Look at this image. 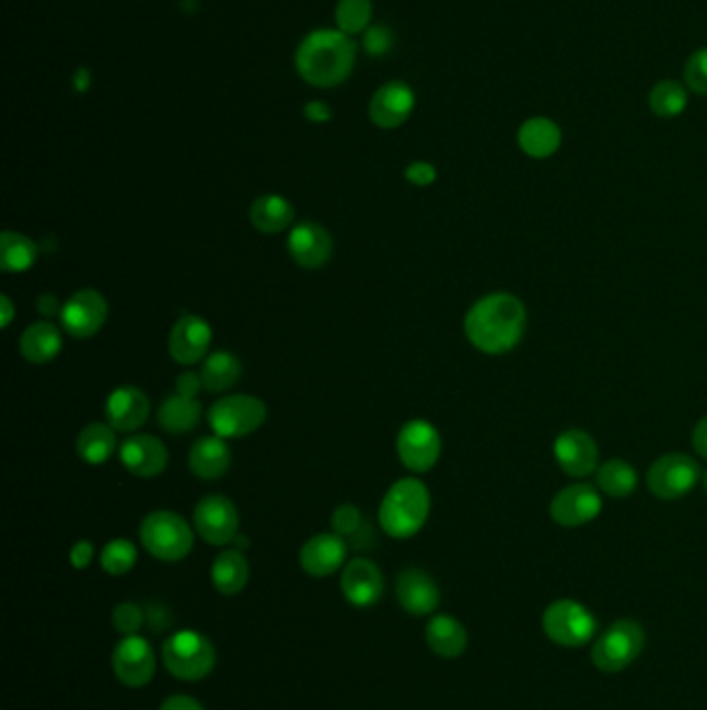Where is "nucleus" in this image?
<instances>
[{"instance_id":"nucleus-1","label":"nucleus","mask_w":707,"mask_h":710,"mask_svg":"<svg viewBox=\"0 0 707 710\" xmlns=\"http://www.w3.org/2000/svg\"><path fill=\"white\" fill-rule=\"evenodd\" d=\"M463 327L470 343L482 354H509L525 335L528 312L519 297L500 291L477 299Z\"/></svg>"},{"instance_id":"nucleus-2","label":"nucleus","mask_w":707,"mask_h":710,"mask_svg":"<svg viewBox=\"0 0 707 710\" xmlns=\"http://www.w3.org/2000/svg\"><path fill=\"white\" fill-rule=\"evenodd\" d=\"M357 48L340 30H315L299 42L295 69L314 88H336L354 71Z\"/></svg>"},{"instance_id":"nucleus-3","label":"nucleus","mask_w":707,"mask_h":710,"mask_svg":"<svg viewBox=\"0 0 707 710\" xmlns=\"http://www.w3.org/2000/svg\"><path fill=\"white\" fill-rule=\"evenodd\" d=\"M430 509L432 499L428 486L417 478H401L384 494L378 522L391 538L405 540L426 526Z\"/></svg>"},{"instance_id":"nucleus-4","label":"nucleus","mask_w":707,"mask_h":710,"mask_svg":"<svg viewBox=\"0 0 707 710\" xmlns=\"http://www.w3.org/2000/svg\"><path fill=\"white\" fill-rule=\"evenodd\" d=\"M194 530L178 513L152 512L139 526V540L158 561L177 563L194 549Z\"/></svg>"},{"instance_id":"nucleus-5","label":"nucleus","mask_w":707,"mask_h":710,"mask_svg":"<svg viewBox=\"0 0 707 710\" xmlns=\"http://www.w3.org/2000/svg\"><path fill=\"white\" fill-rule=\"evenodd\" d=\"M162 663L181 682H199L217 667V649L204 633L177 631L162 646Z\"/></svg>"},{"instance_id":"nucleus-6","label":"nucleus","mask_w":707,"mask_h":710,"mask_svg":"<svg viewBox=\"0 0 707 710\" xmlns=\"http://www.w3.org/2000/svg\"><path fill=\"white\" fill-rule=\"evenodd\" d=\"M646 630L639 621L618 619L591 646V663L602 673H621L641 656L646 649Z\"/></svg>"},{"instance_id":"nucleus-7","label":"nucleus","mask_w":707,"mask_h":710,"mask_svg":"<svg viewBox=\"0 0 707 710\" xmlns=\"http://www.w3.org/2000/svg\"><path fill=\"white\" fill-rule=\"evenodd\" d=\"M542 628L556 646L583 649L598 631V619L586 605L572 598H560L546 607L542 615Z\"/></svg>"},{"instance_id":"nucleus-8","label":"nucleus","mask_w":707,"mask_h":710,"mask_svg":"<svg viewBox=\"0 0 707 710\" xmlns=\"http://www.w3.org/2000/svg\"><path fill=\"white\" fill-rule=\"evenodd\" d=\"M266 417V403L254 394H229L208 410V424L222 438L250 436L264 426Z\"/></svg>"},{"instance_id":"nucleus-9","label":"nucleus","mask_w":707,"mask_h":710,"mask_svg":"<svg viewBox=\"0 0 707 710\" xmlns=\"http://www.w3.org/2000/svg\"><path fill=\"white\" fill-rule=\"evenodd\" d=\"M702 480L699 463L685 454H667L649 466L646 482L649 493L662 501H674L691 493Z\"/></svg>"},{"instance_id":"nucleus-10","label":"nucleus","mask_w":707,"mask_h":710,"mask_svg":"<svg viewBox=\"0 0 707 710\" xmlns=\"http://www.w3.org/2000/svg\"><path fill=\"white\" fill-rule=\"evenodd\" d=\"M396 454L409 472H430L442 454L440 433L428 420H409L396 434Z\"/></svg>"},{"instance_id":"nucleus-11","label":"nucleus","mask_w":707,"mask_h":710,"mask_svg":"<svg viewBox=\"0 0 707 710\" xmlns=\"http://www.w3.org/2000/svg\"><path fill=\"white\" fill-rule=\"evenodd\" d=\"M194 528L199 538L212 547H227L239 536V512L235 503L222 494L204 496L194 509Z\"/></svg>"},{"instance_id":"nucleus-12","label":"nucleus","mask_w":707,"mask_h":710,"mask_svg":"<svg viewBox=\"0 0 707 710\" xmlns=\"http://www.w3.org/2000/svg\"><path fill=\"white\" fill-rule=\"evenodd\" d=\"M113 673L127 688H143L157 673V654L141 635H125L113 651Z\"/></svg>"},{"instance_id":"nucleus-13","label":"nucleus","mask_w":707,"mask_h":710,"mask_svg":"<svg viewBox=\"0 0 707 710\" xmlns=\"http://www.w3.org/2000/svg\"><path fill=\"white\" fill-rule=\"evenodd\" d=\"M108 318V304L96 289H79L62 304L60 324L73 339L96 335Z\"/></svg>"},{"instance_id":"nucleus-14","label":"nucleus","mask_w":707,"mask_h":710,"mask_svg":"<svg viewBox=\"0 0 707 710\" xmlns=\"http://www.w3.org/2000/svg\"><path fill=\"white\" fill-rule=\"evenodd\" d=\"M602 513V493L590 484H570L554 494L550 517L565 528H579Z\"/></svg>"},{"instance_id":"nucleus-15","label":"nucleus","mask_w":707,"mask_h":710,"mask_svg":"<svg viewBox=\"0 0 707 710\" xmlns=\"http://www.w3.org/2000/svg\"><path fill=\"white\" fill-rule=\"evenodd\" d=\"M212 345V327L201 316L178 318L169 336V354L181 366H194L208 357Z\"/></svg>"},{"instance_id":"nucleus-16","label":"nucleus","mask_w":707,"mask_h":710,"mask_svg":"<svg viewBox=\"0 0 707 710\" xmlns=\"http://www.w3.org/2000/svg\"><path fill=\"white\" fill-rule=\"evenodd\" d=\"M287 248L297 266L305 271H317L333 256L335 241L320 222L301 220L291 229Z\"/></svg>"},{"instance_id":"nucleus-17","label":"nucleus","mask_w":707,"mask_h":710,"mask_svg":"<svg viewBox=\"0 0 707 710\" xmlns=\"http://www.w3.org/2000/svg\"><path fill=\"white\" fill-rule=\"evenodd\" d=\"M554 459L570 478H588L600 468V451L591 434L570 428L554 440Z\"/></svg>"},{"instance_id":"nucleus-18","label":"nucleus","mask_w":707,"mask_h":710,"mask_svg":"<svg viewBox=\"0 0 707 710\" xmlns=\"http://www.w3.org/2000/svg\"><path fill=\"white\" fill-rule=\"evenodd\" d=\"M118 459L125 470L138 478H154L169 466L166 445L152 434H134L118 447Z\"/></svg>"},{"instance_id":"nucleus-19","label":"nucleus","mask_w":707,"mask_h":710,"mask_svg":"<svg viewBox=\"0 0 707 710\" xmlns=\"http://www.w3.org/2000/svg\"><path fill=\"white\" fill-rule=\"evenodd\" d=\"M347 540L336 532L315 534L299 552L303 572L312 577H328L347 565Z\"/></svg>"},{"instance_id":"nucleus-20","label":"nucleus","mask_w":707,"mask_h":710,"mask_svg":"<svg viewBox=\"0 0 707 710\" xmlns=\"http://www.w3.org/2000/svg\"><path fill=\"white\" fill-rule=\"evenodd\" d=\"M396 600L413 617H428L440 605V588L432 575L417 568L403 570L396 577Z\"/></svg>"},{"instance_id":"nucleus-21","label":"nucleus","mask_w":707,"mask_h":710,"mask_svg":"<svg viewBox=\"0 0 707 710\" xmlns=\"http://www.w3.org/2000/svg\"><path fill=\"white\" fill-rule=\"evenodd\" d=\"M340 591L354 607H372L384 592V575L373 561L357 557L343 568Z\"/></svg>"},{"instance_id":"nucleus-22","label":"nucleus","mask_w":707,"mask_h":710,"mask_svg":"<svg viewBox=\"0 0 707 710\" xmlns=\"http://www.w3.org/2000/svg\"><path fill=\"white\" fill-rule=\"evenodd\" d=\"M415 108V94L405 81H389L370 102V121L380 129H396L407 118L412 117Z\"/></svg>"},{"instance_id":"nucleus-23","label":"nucleus","mask_w":707,"mask_h":710,"mask_svg":"<svg viewBox=\"0 0 707 710\" xmlns=\"http://www.w3.org/2000/svg\"><path fill=\"white\" fill-rule=\"evenodd\" d=\"M106 422L117 433H136L150 415V399L138 387H117L106 399Z\"/></svg>"},{"instance_id":"nucleus-24","label":"nucleus","mask_w":707,"mask_h":710,"mask_svg":"<svg viewBox=\"0 0 707 710\" xmlns=\"http://www.w3.org/2000/svg\"><path fill=\"white\" fill-rule=\"evenodd\" d=\"M231 449L227 438L210 434L201 436L189 449V468L199 480H218L231 468Z\"/></svg>"},{"instance_id":"nucleus-25","label":"nucleus","mask_w":707,"mask_h":710,"mask_svg":"<svg viewBox=\"0 0 707 710\" xmlns=\"http://www.w3.org/2000/svg\"><path fill=\"white\" fill-rule=\"evenodd\" d=\"M428 649L442 659H459L470 646V635L465 626L452 615H433L426 626Z\"/></svg>"},{"instance_id":"nucleus-26","label":"nucleus","mask_w":707,"mask_h":710,"mask_svg":"<svg viewBox=\"0 0 707 710\" xmlns=\"http://www.w3.org/2000/svg\"><path fill=\"white\" fill-rule=\"evenodd\" d=\"M62 350V335H60L57 324L48 320H39L30 324L20 339V352L23 359L30 364H48L53 362Z\"/></svg>"},{"instance_id":"nucleus-27","label":"nucleus","mask_w":707,"mask_h":710,"mask_svg":"<svg viewBox=\"0 0 707 710\" xmlns=\"http://www.w3.org/2000/svg\"><path fill=\"white\" fill-rule=\"evenodd\" d=\"M250 220L259 233L278 236L295 222V208L287 197L266 194L257 197L250 208Z\"/></svg>"},{"instance_id":"nucleus-28","label":"nucleus","mask_w":707,"mask_h":710,"mask_svg":"<svg viewBox=\"0 0 707 710\" xmlns=\"http://www.w3.org/2000/svg\"><path fill=\"white\" fill-rule=\"evenodd\" d=\"M519 148L531 158H550L563 144L560 127L546 117H533L519 127Z\"/></svg>"},{"instance_id":"nucleus-29","label":"nucleus","mask_w":707,"mask_h":710,"mask_svg":"<svg viewBox=\"0 0 707 710\" xmlns=\"http://www.w3.org/2000/svg\"><path fill=\"white\" fill-rule=\"evenodd\" d=\"M250 561L239 549H229L218 554L212 561L210 570V580L212 586L217 588L222 596H236L245 591L250 582Z\"/></svg>"},{"instance_id":"nucleus-30","label":"nucleus","mask_w":707,"mask_h":710,"mask_svg":"<svg viewBox=\"0 0 707 710\" xmlns=\"http://www.w3.org/2000/svg\"><path fill=\"white\" fill-rule=\"evenodd\" d=\"M199 401L185 394H171L158 408V426L169 434L192 433L199 424Z\"/></svg>"},{"instance_id":"nucleus-31","label":"nucleus","mask_w":707,"mask_h":710,"mask_svg":"<svg viewBox=\"0 0 707 710\" xmlns=\"http://www.w3.org/2000/svg\"><path fill=\"white\" fill-rule=\"evenodd\" d=\"M117 451V431L106 422H92L81 428L78 436V455L90 466L106 463Z\"/></svg>"},{"instance_id":"nucleus-32","label":"nucleus","mask_w":707,"mask_h":710,"mask_svg":"<svg viewBox=\"0 0 707 710\" xmlns=\"http://www.w3.org/2000/svg\"><path fill=\"white\" fill-rule=\"evenodd\" d=\"M243 373V366L239 362V357L231 352H212L204 359L201 364V380H204V389L210 393H224L229 389H233L239 378Z\"/></svg>"},{"instance_id":"nucleus-33","label":"nucleus","mask_w":707,"mask_h":710,"mask_svg":"<svg viewBox=\"0 0 707 710\" xmlns=\"http://www.w3.org/2000/svg\"><path fill=\"white\" fill-rule=\"evenodd\" d=\"M38 260L36 243L18 231L0 233V271L2 273H25Z\"/></svg>"},{"instance_id":"nucleus-34","label":"nucleus","mask_w":707,"mask_h":710,"mask_svg":"<svg viewBox=\"0 0 707 710\" xmlns=\"http://www.w3.org/2000/svg\"><path fill=\"white\" fill-rule=\"evenodd\" d=\"M595 482L600 493L609 494L612 499H625L637 489V472L623 459H609L598 468Z\"/></svg>"},{"instance_id":"nucleus-35","label":"nucleus","mask_w":707,"mask_h":710,"mask_svg":"<svg viewBox=\"0 0 707 710\" xmlns=\"http://www.w3.org/2000/svg\"><path fill=\"white\" fill-rule=\"evenodd\" d=\"M649 108L656 117L674 118L685 113L688 104L687 88L679 81L662 79L649 92Z\"/></svg>"},{"instance_id":"nucleus-36","label":"nucleus","mask_w":707,"mask_h":710,"mask_svg":"<svg viewBox=\"0 0 707 710\" xmlns=\"http://www.w3.org/2000/svg\"><path fill=\"white\" fill-rule=\"evenodd\" d=\"M372 15V0H338L336 4V25L347 36L363 34L370 27Z\"/></svg>"},{"instance_id":"nucleus-37","label":"nucleus","mask_w":707,"mask_h":710,"mask_svg":"<svg viewBox=\"0 0 707 710\" xmlns=\"http://www.w3.org/2000/svg\"><path fill=\"white\" fill-rule=\"evenodd\" d=\"M138 563V549L127 538L111 540L100 552V565L108 575H125Z\"/></svg>"},{"instance_id":"nucleus-38","label":"nucleus","mask_w":707,"mask_h":710,"mask_svg":"<svg viewBox=\"0 0 707 710\" xmlns=\"http://www.w3.org/2000/svg\"><path fill=\"white\" fill-rule=\"evenodd\" d=\"M683 78L688 90H693L699 96H707V46L695 50L688 57Z\"/></svg>"},{"instance_id":"nucleus-39","label":"nucleus","mask_w":707,"mask_h":710,"mask_svg":"<svg viewBox=\"0 0 707 710\" xmlns=\"http://www.w3.org/2000/svg\"><path fill=\"white\" fill-rule=\"evenodd\" d=\"M143 611L136 603H120L113 611V626L123 635H138V631L143 628Z\"/></svg>"},{"instance_id":"nucleus-40","label":"nucleus","mask_w":707,"mask_h":710,"mask_svg":"<svg viewBox=\"0 0 707 710\" xmlns=\"http://www.w3.org/2000/svg\"><path fill=\"white\" fill-rule=\"evenodd\" d=\"M363 522H366L363 513L359 512V507H355L351 503L338 505L331 517L333 532L343 536V538H351L363 526Z\"/></svg>"},{"instance_id":"nucleus-41","label":"nucleus","mask_w":707,"mask_h":710,"mask_svg":"<svg viewBox=\"0 0 707 710\" xmlns=\"http://www.w3.org/2000/svg\"><path fill=\"white\" fill-rule=\"evenodd\" d=\"M363 48L370 57H384L394 44L393 30L389 25H372L363 32Z\"/></svg>"},{"instance_id":"nucleus-42","label":"nucleus","mask_w":707,"mask_h":710,"mask_svg":"<svg viewBox=\"0 0 707 710\" xmlns=\"http://www.w3.org/2000/svg\"><path fill=\"white\" fill-rule=\"evenodd\" d=\"M438 178V171L436 167L426 162V160H417V162H412L407 169H405V179L417 185V187H428L432 185L433 181Z\"/></svg>"},{"instance_id":"nucleus-43","label":"nucleus","mask_w":707,"mask_h":710,"mask_svg":"<svg viewBox=\"0 0 707 710\" xmlns=\"http://www.w3.org/2000/svg\"><path fill=\"white\" fill-rule=\"evenodd\" d=\"M94 554H96V549L90 540H78L69 551V559L76 570H85L94 561Z\"/></svg>"},{"instance_id":"nucleus-44","label":"nucleus","mask_w":707,"mask_h":710,"mask_svg":"<svg viewBox=\"0 0 707 710\" xmlns=\"http://www.w3.org/2000/svg\"><path fill=\"white\" fill-rule=\"evenodd\" d=\"M175 387H177L178 394L196 399V394L204 389V380H201V375H197V373H181L177 376Z\"/></svg>"},{"instance_id":"nucleus-45","label":"nucleus","mask_w":707,"mask_h":710,"mask_svg":"<svg viewBox=\"0 0 707 710\" xmlns=\"http://www.w3.org/2000/svg\"><path fill=\"white\" fill-rule=\"evenodd\" d=\"M303 115H305V118H308L310 123H326V121L333 118L335 113H333V108H331L326 102H322V100H312V102L305 104Z\"/></svg>"},{"instance_id":"nucleus-46","label":"nucleus","mask_w":707,"mask_h":710,"mask_svg":"<svg viewBox=\"0 0 707 710\" xmlns=\"http://www.w3.org/2000/svg\"><path fill=\"white\" fill-rule=\"evenodd\" d=\"M160 710H206L196 698L192 696H185V694H175L171 698H166L162 705H160Z\"/></svg>"},{"instance_id":"nucleus-47","label":"nucleus","mask_w":707,"mask_h":710,"mask_svg":"<svg viewBox=\"0 0 707 710\" xmlns=\"http://www.w3.org/2000/svg\"><path fill=\"white\" fill-rule=\"evenodd\" d=\"M36 306H38V312L46 318H53V316H60V310H62V304L55 294H42V296L36 299Z\"/></svg>"},{"instance_id":"nucleus-48","label":"nucleus","mask_w":707,"mask_h":710,"mask_svg":"<svg viewBox=\"0 0 707 710\" xmlns=\"http://www.w3.org/2000/svg\"><path fill=\"white\" fill-rule=\"evenodd\" d=\"M693 447L697 454L707 459V415L697 422L693 431Z\"/></svg>"},{"instance_id":"nucleus-49","label":"nucleus","mask_w":707,"mask_h":710,"mask_svg":"<svg viewBox=\"0 0 707 710\" xmlns=\"http://www.w3.org/2000/svg\"><path fill=\"white\" fill-rule=\"evenodd\" d=\"M0 312H2V322H0V327H2V329H9L11 322H13V318H15V306H13L11 297H0Z\"/></svg>"},{"instance_id":"nucleus-50","label":"nucleus","mask_w":707,"mask_h":710,"mask_svg":"<svg viewBox=\"0 0 707 710\" xmlns=\"http://www.w3.org/2000/svg\"><path fill=\"white\" fill-rule=\"evenodd\" d=\"M90 71L88 69H78L76 78H73V85L78 92H85L90 88Z\"/></svg>"},{"instance_id":"nucleus-51","label":"nucleus","mask_w":707,"mask_h":710,"mask_svg":"<svg viewBox=\"0 0 707 710\" xmlns=\"http://www.w3.org/2000/svg\"><path fill=\"white\" fill-rule=\"evenodd\" d=\"M702 482H704V489H706V493H707V472L704 473V478H702Z\"/></svg>"}]
</instances>
